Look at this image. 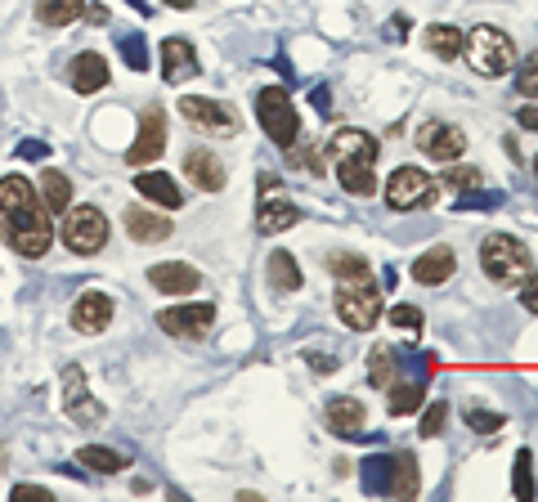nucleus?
<instances>
[{"label":"nucleus","instance_id":"obj_48","mask_svg":"<svg viewBox=\"0 0 538 502\" xmlns=\"http://www.w3.org/2000/svg\"><path fill=\"white\" fill-rule=\"evenodd\" d=\"M269 193H278V175H261V198H269Z\"/></svg>","mask_w":538,"mask_h":502},{"label":"nucleus","instance_id":"obj_9","mask_svg":"<svg viewBox=\"0 0 538 502\" xmlns=\"http://www.w3.org/2000/svg\"><path fill=\"white\" fill-rule=\"evenodd\" d=\"M180 117L198 130H211V135H238V113L225 108L220 99H202V95H184L180 99Z\"/></svg>","mask_w":538,"mask_h":502},{"label":"nucleus","instance_id":"obj_3","mask_svg":"<svg viewBox=\"0 0 538 502\" xmlns=\"http://www.w3.org/2000/svg\"><path fill=\"white\" fill-rule=\"evenodd\" d=\"M256 122H261V130L283 148V153H292L296 135H301V113L292 108L283 86H269L256 95Z\"/></svg>","mask_w":538,"mask_h":502},{"label":"nucleus","instance_id":"obj_23","mask_svg":"<svg viewBox=\"0 0 538 502\" xmlns=\"http://www.w3.org/2000/svg\"><path fill=\"white\" fill-rule=\"evenodd\" d=\"M36 193H41V207L50 211V216H63V211L72 207V180L63 171H45L41 180H36Z\"/></svg>","mask_w":538,"mask_h":502},{"label":"nucleus","instance_id":"obj_19","mask_svg":"<svg viewBox=\"0 0 538 502\" xmlns=\"http://www.w3.org/2000/svg\"><path fill=\"white\" fill-rule=\"evenodd\" d=\"M453 269H458V256H453L449 247H431V251H422V256L413 260V283H422V287L449 283Z\"/></svg>","mask_w":538,"mask_h":502},{"label":"nucleus","instance_id":"obj_5","mask_svg":"<svg viewBox=\"0 0 538 502\" xmlns=\"http://www.w3.org/2000/svg\"><path fill=\"white\" fill-rule=\"evenodd\" d=\"M337 314H341V323L355 332L377 328V319H382V287H377L373 278H350V283H341L337 287Z\"/></svg>","mask_w":538,"mask_h":502},{"label":"nucleus","instance_id":"obj_44","mask_svg":"<svg viewBox=\"0 0 538 502\" xmlns=\"http://www.w3.org/2000/svg\"><path fill=\"white\" fill-rule=\"evenodd\" d=\"M305 359H310L314 373H332V368H337V364H332V355H305Z\"/></svg>","mask_w":538,"mask_h":502},{"label":"nucleus","instance_id":"obj_6","mask_svg":"<svg viewBox=\"0 0 538 502\" xmlns=\"http://www.w3.org/2000/svg\"><path fill=\"white\" fill-rule=\"evenodd\" d=\"M63 243H68V251H77V256H95V251H104L108 243V216L99 207H72L63 211Z\"/></svg>","mask_w":538,"mask_h":502},{"label":"nucleus","instance_id":"obj_17","mask_svg":"<svg viewBox=\"0 0 538 502\" xmlns=\"http://www.w3.org/2000/svg\"><path fill=\"white\" fill-rule=\"evenodd\" d=\"M68 81H72L77 95H99V90L108 86V59L104 54H95V50L77 54V59L68 63Z\"/></svg>","mask_w":538,"mask_h":502},{"label":"nucleus","instance_id":"obj_13","mask_svg":"<svg viewBox=\"0 0 538 502\" xmlns=\"http://www.w3.org/2000/svg\"><path fill=\"white\" fill-rule=\"evenodd\" d=\"M148 283L162 296H189L202 287V274L193 265H184V260H162V265L148 269Z\"/></svg>","mask_w":538,"mask_h":502},{"label":"nucleus","instance_id":"obj_50","mask_svg":"<svg viewBox=\"0 0 538 502\" xmlns=\"http://www.w3.org/2000/svg\"><path fill=\"white\" fill-rule=\"evenodd\" d=\"M126 5H135L139 14H148V0H126Z\"/></svg>","mask_w":538,"mask_h":502},{"label":"nucleus","instance_id":"obj_12","mask_svg":"<svg viewBox=\"0 0 538 502\" xmlns=\"http://www.w3.org/2000/svg\"><path fill=\"white\" fill-rule=\"evenodd\" d=\"M162 148H166V113H162V108H144L135 144L126 148V162H131V166H148V162H157V157H162Z\"/></svg>","mask_w":538,"mask_h":502},{"label":"nucleus","instance_id":"obj_26","mask_svg":"<svg viewBox=\"0 0 538 502\" xmlns=\"http://www.w3.org/2000/svg\"><path fill=\"white\" fill-rule=\"evenodd\" d=\"M422 41H426V50H431L435 59L453 63V59H458V54H462V41H467V36H462L458 27H449V23H431V27H426V36H422Z\"/></svg>","mask_w":538,"mask_h":502},{"label":"nucleus","instance_id":"obj_20","mask_svg":"<svg viewBox=\"0 0 538 502\" xmlns=\"http://www.w3.org/2000/svg\"><path fill=\"white\" fill-rule=\"evenodd\" d=\"M135 189H139V198L157 202V207H162V211H175V207H180V202H184L180 184H175L166 171H139V175H135Z\"/></svg>","mask_w":538,"mask_h":502},{"label":"nucleus","instance_id":"obj_22","mask_svg":"<svg viewBox=\"0 0 538 502\" xmlns=\"http://www.w3.org/2000/svg\"><path fill=\"white\" fill-rule=\"evenodd\" d=\"M364 404L359 399H350V395H341V399H332L328 404V426L337 435H346V440H359L364 435Z\"/></svg>","mask_w":538,"mask_h":502},{"label":"nucleus","instance_id":"obj_25","mask_svg":"<svg viewBox=\"0 0 538 502\" xmlns=\"http://www.w3.org/2000/svg\"><path fill=\"white\" fill-rule=\"evenodd\" d=\"M296 220H301V207H296V202H287V198L269 202V198H261V216H256V229H261V234H283V229H292Z\"/></svg>","mask_w":538,"mask_h":502},{"label":"nucleus","instance_id":"obj_47","mask_svg":"<svg viewBox=\"0 0 538 502\" xmlns=\"http://www.w3.org/2000/svg\"><path fill=\"white\" fill-rule=\"evenodd\" d=\"M521 126L525 130H538V108H521Z\"/></svg>","mask_w":538,"mask_h":502},{"label":"nucleus","instance_id":"obj_29","mask_svg":"<svg viewBox=\"0 0 538 502\" xmlns=\"http://www.w3.org/2000/svg\"><path fill=\"white\" fill-rule=\"evenodd\" d=\"M337 180L346 193H355V198H373L377 193V175L368 162H341L337 166Z\"/></svg>","mask_w":538,"mask_h":502},{"label":"nucleus","instance_id":"obj_10","mask_svg":"<svg viewBox=\"0 0 538 502\" xmlns=\"http://www.w3.org/2000/svg\"><path fill=\"white\" fill-rule=\"evenodd\" d=\"M157 323H162L166 337H180V341H198L211 332V323H216V305H171V310L157 314Z\"/></svg>","mask_w":538,"mask_h":502},{"label":"nucleus","instance_id":"obj_15","mask_svg":"<svg viewBox=\"0 0 538 502\" xmlns=\"http://www.w3.org/2000/svg\"><path fill=\"white\" fill-rule=\"evenodd\" d=\"M328 153H332V166H341V162H368L373 166L377 162V139L368 135V130H337V135L328 139Z\"/></svg>","mask_w":538,"mask_h":502},{"label":"nucleus","instance_id":"obj_28","mask_svg":"<svg viewBox=\"0 0 538 502\" xmlns=\"http://www.w3.org/2000/svg\"><path fill=\"white\" fill-rule=\"evenodd\" d=\"M265 274H269V287H274V292H296V287H301V269H296L292 251H269Z\"/></svg>","mask_w":538,"mask_h":502},{"label":"nucleus","instance_id":"obj_33","mask_svg":"<svg viewBox=\"0 0 538 502\" xmlns=\"http://www.w3.org/2000/svg\"><path fill=\"white\" fill-rule=\"evenodd\" d=\"M395 364H400V359H395L391 346H373V350H368V377H373L377 386H391V381H395Z\"/></svg>","mask_w":538,"mask_h":502},{"label":"nucleus","instance_id":"obj_46","mask_svg":"<svg viewBox=\"0 0 538 502\" xmlns=\"http://www.w3.org/2000/svg\"><path fill=\"white\" fill-rule=\"evenodd\" d=\"M45 498V494H50V489H41V485H14V498Z\"/></svg>","mask_w":538,"mask_h":502},{"label":"nucleus","instance_id":"obj_27","mask_svg":"<svg viewBox=\"0 0 538 502\" xmlns=\"http://www.w3.org/2000/svg\"><path fill=\"white\" fill-rule=\"evenodd\" d=\"M77 462L90 471H99V476H117V471L131 467V458H122L117 449H104V444H86V449H77Z\"/></svg>","mask_w":538,"mask_h":502},{"label":"nucleus","instance_id":"obj_30","mask_svg":"<svg viewBox=\"0 0 538 502\" xmlns=\"http://www.w3.org/2000/svg\"><path fill=\"white\" fill-rule=\"evenodd\" d=\"M86 14V0H36V18L45 27H68Z\"/></svg>","mask_w":538,"mask_h":502},{"label":"nucleus","instance_id":"obj_39","mask_svg":"<svg viewBox=\"0 0 538 502\" xmlns=\"http://www.w3.org/2000/svg\"><path fill=\"white\" fill-rule=\"evenodd\" d=\"M444 184H449V189H476L480 171H471V166H453V171H444Z\"/></svg>","mask_w":538,"mask_h":502},{"label":"nucleus","instance_id":"obj_40","mask_svg":"<svg viewBox=\"0 0 538 502\" xmlns=\"http://www.w3.org/2000/svg\"><path fill=\"white\" fill-rule=\"evenodd\" d=\"M467 426H471V431H480V435H489V431H498V426H503V413H480V408H471Z\"/></svg>","mask_w":538,"mask_h":502},{"label":"nucleus","instance_id":"obj_32","mask_svg":"<svg viewBox=\"0 0 538 502\" xmlns=\"http://www.w3.org/2000/svg\"><path fill=\"white\" fill-rule=\"evenodd\" d=\"M328 269L341 278V283H350V278H373V265H368L364 256H355V251H332Z\"/></svg>","mask_w":538,"mask_h":502},{"label":"nucleus","instance_id":"obj_14","mask_svg":"<svg viewBox=\"0 0 538 502\" xmlns=\"http://www.w3.org/2000/svg\"><path fill=\"white\" fill-rule=\"evenodd\" d=\"M108 323H113V296H104V292H81L77 305H72V328L86 332V337H95V332H104Z\"/></svg>","mask_w":538,"mask_h":502},{"label":"nucleus","instance_id":"obj_36","mask_svg":"<svg viewBox=\"0 0 538 502\" xmlns=\"http://www.w3.org/2000/svg\"><path fill=\"white\" fill-rule=\"evenodd\" d=\"M516 90H521L525 99H538V50L521 59V72H516Z\"/></svg>","mask_w":538,"mask_h":502},{"label":"nucleus","instance_id":"obj_18","mask_svg":"<svg viewBox=\"0 0 538 502\" xmlns=\"http://www.w3.org/2000/svg\"><path fill=\"white\" fill-rule=\"evenodd\" d=\"M184 175H189L202 193H220V189H225V180H229L225 162H220L211 148H193V153L184 157Z\"/></svg>","mask_w":538,"mask_h":502},{"label":"nucleus","instance_id":"obj_43","mask_svg":"<svg viewBox=\"0 0 538 502\" xmlns=\"http://www.w3.org/2000/svg\"><path fill=\"white\" fill-rule=\"evenodd\" d=\"M18 153L32 157V162H41V157H45V144H41V139H23V144H18Z\"/></svg>","mask_w":538,"mask_h":502},{"label":"nucleus","instance_id":"obj_8","mask_svg":"<svg viewBox=\"0 0 538 502\" xmlns=\"http://www.w3.org/2000/svg\"><path fill=\"white\" fill-rule=\"evenodd\" d=\"M63 408H68V417L77 426H99L104 422V404L90 395V381H86V373H81L77 364L63 368Z\"/></svg>","mask_w":538,"mask_h":502},{"label":"nucleus","instance_id":"obj_4","mask_svg":"<svg viewBox=\"0 0 538 502\" xmlns=\"http://www.w3.org/2000/svg\"><path fill=\"white\" fill-rule=\"evenodd\" d=\"M480 269H485L494 283H521L530 274V247L512 234H489L480 243Z\"/></svg>","mask_w":538,"mask_h":502},{"label":"nucleus","instance_id":"obj_49","mask_svg":"<svg viewBox=\"0 0 538 502\" xmlns=\"http://www.w3.org/2000/svg\"><path fill=\"white\" fill-rule=\"evenodd\" d=\"M166 5H171V9H193L198 0H166Z\"/></svg>","mask_w":538,"mask_h":502},{"label":"nucleus","instance_id":"obj_34","mask_svg":"<svg viewBox=\"0 0 538 502\" xmlns=\"http://www.w3.org/2000/svg\"><path fill=\"white\" fill-rule=\"evenodd\" d=\"M117 50H122V59L131 63V72H148V45L139 32H126L122 41H117Z\"/></svg>","mask_w":538,"mask_h":502},{"label":"nucleus","instance_id":"obj_35","mask_svg":"<svg viewBox=\"0 0 538 502\" xmlns=\"http://www.w3.org/2000/svg\"><path fill=\"white\" fill-rule=\"evenodd\" d=\"M534 458H530V453H516V471H512V489H516V498H521V502H530L534 498Z\"/></svg>","mask_w":538,"mask_h":502},{"label":"nucleus","instance_id":"obj_21","mask_svg":"<svg viewBox=\"0 0 538 502\" xmlns=\"http://www.w3.org/2000/svg\"><path fill=\"white\" fill-rule=\"evenodd\" d=\"M126 234L135 243H166L171 238V220L162 211H148V207H126Z\"/></svg>","mask_w":538,"mask_h":502},{"label":"nucleus","instance_id":"obj_37","mask_svg":"<svg viewBox=\"0 0 538 502\" xmlns=\"http://www.w3.org/2000/svg\"><path fill=\"white\" fill-rule=\"evenodd\" d=\"M444 422H449V404H444V399H435V404L422 413V435H426V440H435V435L444 431Z\"/></svg>","mask_w":538,"mask_h":502},{"label":"nucleus","instance_id":"obj_31","mask_svg":"<svg viewBox=\"0 0 538 502\" xmlns=\"http://www.w3.org/2000/svg\"><path fill=\"white\" fill-rule=\"evenodd\" d=\"M422 399H426V386H422V381H400V386L391 381V413H395V417L417 413V408H422Z\"/></svg>","mask_w":538,"mask_h":502},{"label":"nucleus","instance_id":"obj_1","mask_svg":"<svg viewBox=\"0 0 538 502\" xmlns=\"http://www.w3.org/2000/svg\"><path fill=\"white\" fill-rule=\"evenodd\" d=\"M0 234H5V243L27 260H41L54 243L50 211L41 207L36 184L23 180V175H5V180H0Z\"/></svg>","mask_w":538,"mask_h":502},{"label":"nucleus","instance_id":"obj_51","mask_svg":"<svg viewBox=\"0 0 538 502\" xmlns=\"http://www.w3.org/2000/svg\"><path fill=\"white\" fill-rule=\"evenodd\" d=\"M534 171H538V157H534Z\"/></svg>","mask_w":538,"mask_h":502},{"label":"nucleus","instance_id":"obj_38","mask_svg":"<svg viewBox=\"0 0 538 502\" xmlns=\"http://www.w3.org/2000/svg\"><path fill=\"white\" fill-rule=\"evenodd\" d=\"M391 323L417 337V332H422V310H413V305H395V310H391Z\"/></svg>","mask_w":538,"mask_h":502},{"label":"nucleus","instance_id":"obj_2","mask_svg":"<svg viewBox=\"0 0 538 502\" xmlns=\"http://www.w3.org/2000/svg\"><path fill=\"white\" fill-rule=\"evenodd\" d=\"M462 54H467L471 68H476L480 77H489V81L516 68V45H512V36H507L503 27H485V23H480L476 32H467Z\"/></svg>","mask_w":538,"mask_h":502},{"label":"nucleus","instance_id":"obj_42","mask_svg":"<svg viewBox=\"0 0 538 502\" xmlns=\"http://www.w3.org/2000/svg\"><path fill=\"white\" fill-rule=\"evenodd\" d=\"M498 202H503L498 193H467V198H458V207H462V211H467V207H485V211H494Z\"/></svg>","mask_w":538,"mask_h":502},{"label":"nucleus","instance_id":"obj_24","mask_svg":"<svg viewBox=\"0 0 538 502\" xmlns=\"http://www.w3.org/2000/svg\"><path fill=\"white\" fill-rule=\"evenodd\" d=\"M386 494L408 502L417 494V458L413 453H395L391 458V471H386Z\"/></svg>","mask_w":538,"mask_h":502},{"label":"nucleus","instance_id":"obj_16","mask_svg":"<svg viewBox=\"0 0 538 502\" xmlns=\"http://www.w3.org/2000/svg\"><path fill=\"white\" fill-rule=\"evenodd\" d=\"M162 77L171 81V86H184L189 77H198V50H193L184 36L162 41Z\"/></svg>","mask_w":538,"mask_h":502},{"label":"nucleus","instance_id":"obj_11","mask_svg":"<svg viewBox=\"0 0 538 502\" xmlns=\"http://www.w3.org/2000/svg\"><path fill=\"white\" fill-rule=\"evenodd\" d=\"M417 148H422L431 162H458L462 153H467V135H462L458 126H449V122H426L422 130H417Z\"/></svg>","mask_w":538,"mask_h":502},{"label":"nucleus","instance_id":"obj_7","mask_svg":"<svg viewBox=\"0 0 538 502\" xmlns=\"http://www.w3.org/2000/svg\"><path fill=\"white\" fill-rule=\"evenodd\" d=\"M386 202H391L395 211H422L435 202V180L426 171H417V166H400V171L386 180Z\"/></svg>","mask_w":538,"mask_h":502},{"label":"nucleus","instance_id":"obj_45","mask_svg":"<svg viewBox=\"0 0 538 502\" xmlns=\"http://www.w3.org/2000/svg\"><path fill=\"white\" fill-rule=\"evenodd\" d=\"M314 108H319L323 117H332V99H328V90H323V86L314 90Z\"/></svg>","mask_w":538,"mask_h":502},{"label":"nucleus","instance_id":"obj_41","mask_svg":"<svg viewBox=\"0 0 538 502\" xmlns=\"http://www.w3.org/2000/svg\"><path fill=\"white\" fill-rule=\"evenodd\" d=\"M521 305L530 314H538V274H525L521 278Z\"/></svg>","mask_w":538,"mask_h":502}]
</instances>
